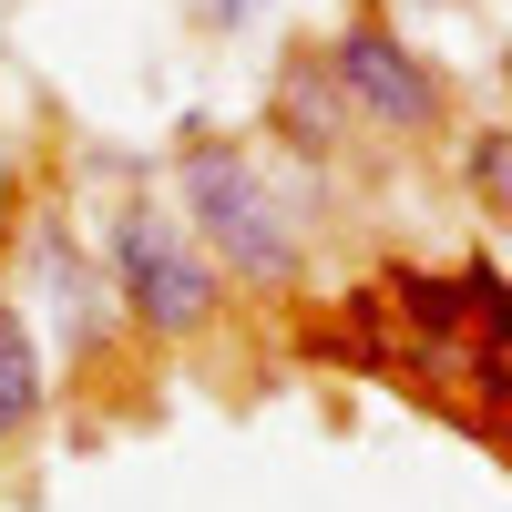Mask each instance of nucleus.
Wrapping results in <instances>:
<instances>
[{
    "mask_svg": "<svg viewBox=\"0 0 512 512\" xmlns=\"http://www.w3.org/2000/svg\"><path fill=\"white\" fill-rule=\"evenodd\" d=\"M277 123H287L308 154H328L338 134H349V103H338L328 62H308V52H287V62H277Z\"/></svg>",
    "mask_w": 512,
    "mask_h": 512,
    "instance_id": "423d86ee",
    "label": "nucleus"
},
{
    "mask_svg": "<svg viewBox=\"0 0 512 512\" xmlns=\"http://www.w3.org/2000/svg\"><path fill=\"white\" fill-rule=\"evenodd\" d=\"M461 185H472L482 205H502V216H512V123L472 134V154H461Z\"/></svg>",
    "mask_w": 512,
    "mask_h": 512,
    "instance_id": "6e6552de",
    "label": "nucleus"
},
{
    "mask_svg": "<svg viewBox=\"0 0 512 512\" xmlns=\"http://www.w3.org/2000/svg\"><path fill=\"white\" fill-rule=\"evenodd\" d=\"M93 256H103L113 308H123V328H134V338H205V328L226 318V297H236L226 267L185 236V216H175V205H154L144 185L103 216Z\"/></svg>",
    "mask_w": 512,
    "mask_h": 512,
    "instance_id": "f03ea898",
    "label": "nucleus"
},
{
    "mask_svg": "<svg viewBox=\"0 0 512 512\" xmlns=\"http://www.w3.org/2000/svg\"><path fill=\"white\" fill-rule=\"evenodd\" d=\"M328 82H338V103H349V123H379V134H441V113H451V82L410 52V41L390 31V11H359V21H338L328 31Z\"/></svg>",
    "mask_w": 512,
    "mask_h": 512,
    "instance_id": "7ed1b4c3",
    "label": "nucleus"
},
{
    "mask_svg": "<svg viewBox=\"0 0 512 512\" xmlns=\"http://www.w3.org/2000/svg\"><path fill=\"white\" fill-rule=\"evenodd\" d=\"M256 11H267V0H205V21H216V31H246Z\"/></svg>",
    "mask_w": 512,
    "mask_h": 512,
    "instance_id": "1a4fd4ad",
    "label": "nucleus"
},
{
    "mask_svg": "<svg viewBox=\"0 0 512 512\" xmlns=\"http://www.w3.org/2000/svg\"><path fill=\"white\" fill-rule=\"evenodd\" d=\"M41 420H52V349L21 297H0V451L41 441Z\"/></svg>",
    "mask_w": 512,
    "mask_h": 512,
    "instance_id": "39448f33",
    "label": "nucleus"
},
{
    "mask_svg": "<svg viewBox=\"0 0 512 512\" xmlns=\"http://www.w3.org/2000/svg\"><path fill=\"white\" fill-rule=\"evenodd\" d=\"M21 277H31V297H41V308H52L62 359H72V369H93L113 338H123L113 277H103V256L72 236V216H62V205H31V216H21Z\"/></svg>",
    "mask_w": 512,
    "mask_h": 512,
    "instance_id": "20e7f679",
    "label": "nucleus"
},
{
    "mask_svg": "<svg viewBox=\"0 0 512 512\" xmlns=\"http://www.w3.org/2000/svg\"><path fill=\"white\" fill-rule=\"evenodd\" d=\"M175 216L226 267V287H297L308 277V216L267 185V164L236 134H205L175 154Z\"/></svg>",
    "mask_w": 512,
    "mask_h": 512,
    "instance_id": "f257e3e1",
    "label": "nucleus"
},
{
    "mask_svg": "<svg viewBox=\"0 0 512 512\" xmlns=\"http://www.w3.org/2000/svg\"><path fill=\"white\" fill-rule=\"evenodd\" d=\"M461 287H472V338H482V359L512 369V277L492 267V256H461Z\"/></svg>",
    "mask_w": 512,
    "mask_h": 512,
    "instance_id": "0eeeda50",
    "label": "nucleus"
}]
</instances>
